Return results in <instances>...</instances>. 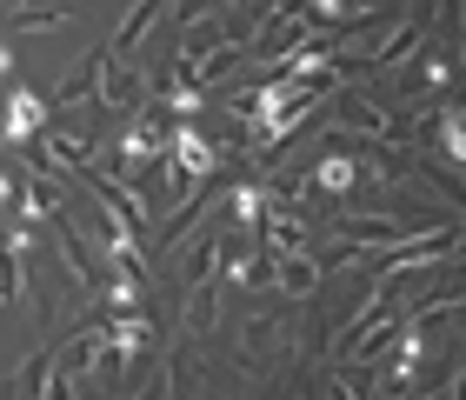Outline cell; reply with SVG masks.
Masks as SVG:
<instances>
[{
  "instance_id": "6da1fadb",
  "label": "cell",
  "mask_w": 466,
  "mask_h": 400,
  "mask_svg": "<svg viewBox=\"0 0 466 400\" xmlns=\"http://www.w3.org/2000/svg\"><path fill=\"white\" fill-rule=\"evenodd\" d=\"M340 120H327L333 134H367V140H380V147H407V120L400 114H387L380 100H367V94H340V108H333Z\"/></svg>"
},
{
  "instance_id": "7a4b0ae2",
  "label": "cell",
  "mask_w": 466,
  "mask_h": 400,
  "mask_svg": "<svg viewBox=\"0 0 466 400\" xmlns=\"http://www.w3.org/2000/svg\"><path fill=\"white\" fill-rule=\"evenodd\" d=\"M147 94H154V87H147V74L127 67V54H107V67H100V87H94V108H100V114H107V108L134 114Z\"/></svg>"
},
{
  "instance_id": "3957f363",
  "label": "cell",
  "mask_w": 466,
  "mask_h": 400,
  "mask_svg": "<svg viewBox=\"0 0 466 400\" xmlns=\"http://www.w3.org/2000/svg\"><path fill=\"white\" fill-rule=\"evenodd\" d=\"M47 120H54L47 100H40L34 87H14V94H7V120H0V140H7V147H27V140H40Z\"/></svg>"
},
{
  "instance_id": "277c9868",
  "label": "cell",
  "mask_w": 466,
  "mask_h": 400,
  "mask_svg": "<svg viewBox=\"0 0 466 400\" xmlns=\"http://www.w3.org/2000/svg\"><path fill=\"white\" fill-rule=\"evenodd\" d=\"M420 40H427V20L400 14V27H393L387 40H373L367 60H347V67H400V60H413V54H420Z\"/></svg>"
},
{
  "instance_id": "5b68a950",
  "label": "cell",
  "mask_w": 466,
  "mask_h": 400,
  "mask_svg": "<svg viewBox=\"0 0 466 400\" xmlns=\"http://www.w3.org/2000/svg\"><path fill=\"white\" fill-rule=\"evenodd\" d=\"M273 281H280V293H293V301H307V293L327 287V267L313 247H300V254H273Z\"/></svg>"
},
{
  "instance_id": "8992f818",
  "label": "cell",
  "mask_w": 466,
  "mask_h": 400,
  "mask_svg": "<svg viewBox=\"0 0 466 400\" xmlns=\"http://www.w3.org/2000/svg\"><path fill=\"white\" fill-rule=\"evenodd\" d=\"M260 241L273 247V254H300V247H313V241H307V221L293 214L280 194H273V200H267V214H260Z\"/></svg>"
},
{
  "instance_id": "52a82bcc",
  "label": "cell",
  "mask_w": 466,
  "mask_h": 400,
  "mask_svg": "<svg viewBox=\"0 0 466 400\" xmlns=\"http://www.w3.org/2000/svg\"><path fill=\"white\" fill-rule=\"evenodd\" d=\"M107 54H114V47H94L87 60H74V74L54 87V100H47V108H54V114H67V108H80V100H94V87H100V67H107Z\"/></svg>"
},
{
  "instance_id": "ba28073f",
  "label": "cell",
  "mask_w": 466,
  "mask_h": 400,
  "mask_svg": "<svg viewBox=\"0 0 466 400\" xmlns=\"http://www.w3.org/2000/svg\"><path fill=\"white\" fill-rule=\"evenodd\" d=\"M167 160H174L180 174H214V167H220V154H214L194 128H174V134H167Z\"/></svg>"
},
{
  "instance_id": "9c48e42d",
  "label": "cell",
  "mask_w": 466,
  "mask_h": 400,
  "mask_svg": "<svg viewBox=\"0 0 466 400\" xmlns=\"http://www.w3.org/2000/svg\"><path fill=\"white\" fill-rule=\"evenodd\" d=\"M267 200H273V187H260V180H240V187H227L233 227H240V234H260V214H267Z\"/></svg>"
},
{
  "instance_id": "30bf717a",
  "label": "cell",
  "mask_w": 466,
  "mask_h": 400,
  "mask_svg": "<svg viewBox=\"0 0 466 400\" xmlns=\"http://www.w3.org/2000/svg\"><path fill=\"white\" fill-rule=\"evenodd\" d=\"M154 14H167V0H134V14H127L120 27H114L107 47H114V54H134V47H140V34L154 27Z\"/></svg>"
},
{
  "instance_id": "8fae6325",
  "label": "cell",
  "mask_w": 466,
  "mask_h": 400,
  "mask_svg": "<svg viewBox=\"0 0 466 400\" xmlns=\"http://www.w3.org/2000/svg\"><path fill=\"white\" fill-rule=\"evenodd\" d=\"M420 174H427L433 194H447V200H453V214H466V180H460V167H453L447 154H427V167H420Z\"/></svg>"
},
{
  "instance_id": "7c38bea8",
  "label": "cell",
  "mask_w": 466,
  "mask_h": 400,
  "mask_svg": "<svg viewBox=\"0 0 466 400\" xmlns=\"http://www.w3.org/2000/svg\"><path fill=\"white\" fill-rule=\"evenodd\" d=\"M214 313H220L214 281H187V333H207V327H214Z\"/></svg>"
},
{
  "instance_id": "4fadbf2b",
  "label": "cell",
  "mask_w": 466,
  "mask_h": 400,
  "mask_svg": "<svg viewBox=\"0 0 466 400\" xmlns=\"http://www.w3.org/2000/svg\"><path fill=\"white\" fill-rule=\"evenodd\" d=\"M60 20H67V7H60V0H20V7L7 14V27L20 34V27H60Z\"/></svg>"
},
{
  "instance_id": "5bb4252c",
  "label": "cell",
  "mask_w": 466,
  "mask_h": 400,
  "mask_svg": "<svg viewBox=\"0 0 466 400\" xmlns=\"http://www.w3.org/2000/svg\"><path fill=\"white\" fill-rule=\"evenodd\" d=\"M220 254H227V234H200L187 247V281H207V273L220 267Z\"/></svg>"
},
{
  "instance_id": "9a60e30c",
  "label": "cell",
  "mask_w": 466,
  "mask_h": 400,
  "mask_svg": "<svg viewBox=\"0 0 466 400\" xmlns=\"http://www.w3.org/2000/svg\"><path fill=\"white\" fill-rule=\"evenodd\" d=\"M433 120H440V147H447V160L466 167V108H440Z\"/></svg>"
},
{
  "instance_id": "2e32d148",
  "label": "cell",
  "mask_w": 466,
  "mask_h": 400,
  "mask_svg": "<svg viewBox=\"0 0 466 400\" xmlns=\"http://www.w3.org/2000/svg\"><path fill=\"white\" fill-rule=\"evenodd\" d=\"M47 381H54V347H40V354H27V367H20V387H14V394H47Z\"/></svg>"
},
{
  "instance_id": "e0dca14e",
  "label": "cell",
  "mask_w": 466,
  "mask_h": 400,
  "mask_svg": "<svg viewBox=\"0 0 466 400\" xmlns=\"http://www.w3.org/2000/svg\"><path fill=\"white\" fill-rule=\"evenodd\" d=\"M14 187H20V174H14V167H0V214H7V200H14Z\"/></svg>"
},
{
  "instance_id": "ac0fdd59",
  "label": "cell",
  "mask_w": 466,
  "mask_h": 400,
  "mask_svg": "<svg viewBox=\"0 0 466 400\" xmlns=\"http://www.w3.org/2000/svg\"><path fill=\"white\" fill-rule=\"evenodd\" d=\"M440 394H466V367H460V374H453V387H440Z\"/></svg>"
},
{
  "instance_id": "d6986e66",
  "label": "cell",
  "mask_w": 466,
  "mask_h": 400,
  "mask_svg": "<svg viewBox=\"0 0 466 400\" xmlns=\"http://www.w3.org/2000/svg\"><path fill=\"white\" fill-rule=\"evenodd\" d=\"M0 74H14V54H7V40H0Z\"/></svg>"
}]
</instances>
